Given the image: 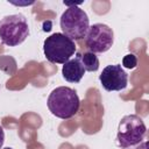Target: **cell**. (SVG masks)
Returning a JSON list of instances; mask_svg holds the SVG:
<instances>
[{
	"mask_svg": "<svg viewBox=\"0 0 149 149\" xmlns=\"http://www.w3.org/2000/svg\"><path fill=\"white\" fill-rule=\"evenodd\" d=\"M147 133V127L142 118L136 114L125 115L118 126L116 143L122 149L140 144Z\"/></svg>",
	"mask_w": 149,
	"mask_h": 149,
	"instance_id": "2",
	"label": "cell"
},
{
	"mask_svg": "<svg viewBox=\"0 0 149 149\" xmlns=\"http://www.w3.org/2000/svg\"><path fill=\"white\" fill-rule=\"evenodd\" d=\"M99 80L102 87L108 92L122 91L128 85V74L122 69L121 64H111L104 68Z\"/></svg>",
	"mask_w": 149,
	"mask_h": 149,
	"instance_id": "7",
	"label": "cell"
},
{
	"mask_svg": "<svg viewBox=\"0 0 149 149\" xmlns=\"http://www.w3.org/2000/svg\"><path fill=\"white\" fill-rule=\"evenodd\" d=\"M122 65L127 69H134L137 65V58L134 54H128L122 58Z\"/></svg>",
	"mask_w": 149,
	"mask_h": 149,
	"instance_id": "10",
	"label": "cell"
},
{
	"mask_svg": "<svg viewBox=\"0 0 149 149\" xmlns=\"http://www.w3.org/2000/svg\"><path fill=\"white\" fill-rule=\"evenodd\" d=\"M85 72L86 71L80 61V54H77L74 58L69 59L62 68L63 78L69 83H79Z\"/></svg>",
	"mask_w": 149,
	"mask_h": 149,
	"instance_id": "8",
	"label": "cell"
},
{
	"mask_svg": "<svg viewBox=\"0 0 149 149\" xmlns=\"http://www.w3.org/2000/svg\"><path fill=\"white\" fill-rule=\"evenodd\" d=\"M47 105L52 115L66 120L77 114L80 100L74 90L68 86H59L51 91Z\"/></svg>",
	"mask_w": 149,
	"mask_h": 149,
	"instance_id": "1",
	"label": "cell"
},
{
	"mask_svg": "<svg viewBox=\"0 0 149 149\" xmlns=\"http://www.w3.org/2000/svg\"><path fill=\"white\" fill-rule=\"evenodd\" d=\"M29 35V26L24 15L12 14L0 20V41L8 47L21 44Z\"/></svg>",
	"mask_w": 149,
	"mask_h": 149,
	"instance_id": "5",
	"label": "cell"
},
{
	"mask_svg": "<svg viewBox=\"0 0 149 149\" xmlns=\"http://www.w3.org/2000/svg\"><path fill=\"white\" fill-rule=\"evenodd\" d=\"M3 141H5V132H3L2 127L0 126V149H1V147L3 144Z\"/></svg>",
	"mask_w": 149,
	"mask_h": 149,
	"instance_id": "11",
	"label": "cell"
},
{
	"mask_svg": "<svg viewBox=\"0 0 149 149\" xmlns=\"http://www.w3.org/2000/svg\"><path fill=\"white\" fill-rule=\"evenodd\" d=\"M135 149H148V142H142L140 146H137Z\"/></svg>",
	"mask_w": 149,
	"mask_h": 149,
	"instance_id": "12",
	"label": "cell"
},
{
	"mask_svg": "<svg viewBox=\"0 0 149 149\" xmlns=\"http://www.w3.org/2000/svg\"><path fill=\"white\" fill-rule=\"evenodd\" d=\"M3 149H13V148H9V147H7V148H3Z\"/></svg>",
	"mask_w": 149,
	"mask_h": 149,
	"instance_id": "13",
	"label": "cell"
},
{
	"mask_svg": "<svg viewBox=\"0 0 149 149\" xmlns=\"http://www.w3.org/2000/svg\"><path fill=\"white\" fill-rule=\"evenodd\" d=\"M114 42V33L105 23L92 24L85 36V44L90 52L102 54L108 51Z\"/></svg>",
	"mask_w": 149,
	"mask_h": 149,
	"instance_id": "6",
	"label": "cell"
},
{
	"mask_svg": "<svg viewBox=\"0 0 149 149\" xmlns=\"http://www.w3.org/2000/svg\"><path fill=\"white\" fill-rule=\"evenodd\" d=\"M61 29L65 36L72 41L83 40L90 28V19L86 12L76 5L68 7L59 20Z\"/></svg>",
	"mask_w": 149,
	"mask_h": 149,
	"instance_id": "3",
	"label": "cell"
},
{
	"mask_svg": "<svg viewBox=\"0 0 149 149\" xmlns=\"http://www.w3.org/2000/svg\"><path fill=\"white\" fill-rule=\"evenodd\" d=\"M43 52L50 63L64 64L76 52V43L63 33H54L43 42Z\"/></svg>",
	"mask_w": 149,
	"mask_h": 149,
	"instance_id": "4",
	"label": "cell"
},
{
	"mask_svg": "<svg viewBox=\"0 0 149 149\" xmlns=\"http://www.w3.org/2000/svg\"><path fill=\"white\" fill-rule=\"evenodd\" d=\"M80 61L81 64L85 69V71H90V72H95L99 69V59L95 56V54L86 51L80 54Z\"/></svg>",
	"mask_w": 149,
	"mask_h": 149,
	"instance_id": "9",
	"label": "cell"
}]
</instances>
